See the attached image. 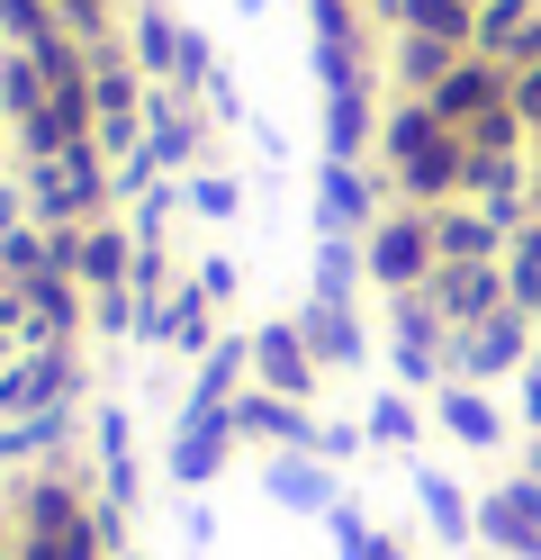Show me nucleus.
I'll return each instance as SVG.
<instances>
[{"instance_id":"6e6552de","label":"nucleus","mask_w":541,"mask_h":560,"mask_svg":"<svg viewBox=\"0 0 541 560\" xmlns=\"http://www.w3.org/2000/svg\"><path fill=\"white\" fill-rule=\"evenodd\" d=\"M469 46H443V37H415V27H397V82H407V100H433V82L451 73Z\"/></svg>"},{"instance_id":"20e7f679","label":"nucleus","mask_w":541,"mask_h":560,"mask_svg":"<svg viewBox=\"0 0 541 560\" xmlns=\"http://www.w3.org/2000/svg\"><path fill=\"white\" fill-rule=\"evenodd\" d=\"M479 542H496L505 560H541V470H515L479 498Z\"/></svg>"},{"instance_id":"7ed1b4c3","label":"nucleus","mask_w":541,"mask_h":560,"mask_svg":"<svg viewBox=\"0 0 541 560\" xmlns=\"http://www.w3.org/2000/svg\"><path fill=\"white\" fill-rule=\"evenodd\" d=\"M496 109H515V73H505L496 55H460L451 73L433 82V118L460 127V136H469V127H487Z\"/></svg>"},{"instance_id":"423d86ee","label":"nucleus","mask_w":541,"mask_h":560,"mask_svg":"<svg viewBox=\"0 0 541 560\" xmlns=\"http://www.w3.org/2000/svg\"><path fill=\"white\" fill-rule=\"evenodd\" d=\"M433 254L443 262H505V226L479 199H443L433 208Z\"/></svg>"},{"instance_id":"2eb2a0df","label":"nucleus","mask_w":541,"mask_h":560,"mask_svg":"<svg viewBox=\"0 0 541 560\" xmlns=\"http://www.w3.org/2000/svg\"><path fill=\"white\" fill-rule=\"evenodd\" d=\"M371 425H379V434H388V443H407V434H415V407H407V398H388V407H379V416H371Z\"/></svg>"},{"instance_id":"f8f14e48","label":"nucleus","mask_w":541,"mask_h":560,"mask_svg":"<svg viewBox=\"0 0 541 560\" xmlns=\"http://www.w3.org/2000/svg\"><path fill=\"white\" fill-rule=\"evenodd\" d=\"M262 371L280 380V389H307V380H316V362H307L298 335H262Z\"/></svg>"},{"instance_id":"dca6fc26","label":"nucleus","mask_w":541,"mask_h":560,"mask_svg":"<svg viewBox=\"0 0 541 560\" xmlns=\"http://www.w3.org/2000/svg\"><path fill=\"white\" fill-rule=\"evenodd\" d=\"M361 560H407V551H388V542H361Z\"/></svg>"},{"instance_id":"f03ea898","label":"nucleus","mask_w":541,"mask_h":560,"mask_svg":"<svg viewBox=\"0 0 541 560\" xmlns=\"http://www.w3.org/2000/svg\"><path fill=\"white\" fill-rule=\"evenodd\" d=\"M433 271H443V254H433V208H388V218L371 226V280L407 299Z\"/></svg>"},{"instance_id":"9d476101","label":"nucleus","mask_w":541,"mask_h":560,"mask_svg":"<svg viewBox=\"0 0 541 560\" xmlns=\"http://www.w3.org/2000/svg\"><path fill=\"white\" fill-rule=\"evenodd\" d=\"M397 27L443 37V46H469V37H479V10H469V0H407V19H397Z\"/></svg>"},{"instance_id":"4468645a","label":"nucleus","mask_w":541,"mask_h":560,"mask_svg":"<svg viewBox=\"0 0 541 560\" xmlns=\"http://www.w3.org/2000/svg\"><path fill=\"white\" fill-rule=\"evenodd\" d=\"M515 118L541 136V63H524V73H515Z\"/></svg>"},{"instance_id":"9b49d317","label":"nucleus","mask_w":541,"mask_h":560,"mask_svg":"<svg viewBox=\"0 0 541 560\" xmlns=\"http://www.w3.org/2000/svg\"><path fill=\"white\" fill-rule=\"evenodd\" d=\"M424 515H433V534H443V542H469V534H479V506H469L451 479H433V470H424Z\"/></svg>"},{"instance_id":"f257e3e1","label":"nucleus","mask_w":541,"mask_h":560,"mask_svg":"<svg viewBox=\"0 0 541 560\" xmlns=\"http://www.w3.org/2000/svg\"><path fill=\"white\" fill-rule=\"evenodd\" d=\"M541 353V326L524 317L515 299L496 307V317H479V326H451V380H479V389H496V380H515L524 362Z\"/></svg>"},{"instance_id":"ddd939ff","label":"nucleus","mask_w":541,"mask_h":560,"mask_svg":"<svg viewBox=\"0 0 541 560\" xmlns=\"http://www.w3.org/2000/svg\"><path fill=\"white\" fill-rule=\"evenodd\" d=\"M361 208H371V182L334 172V182H325V218H361Z\"/></svg>"},{"instance_id":"f3484780","label":"nucleus","mask_w":541,"mask_h":560,"mask_svg":"<svg viewBox=\"0 0 541 560\" xmlns=\"http://www.w3.org/2000/svg\"><path fill=\"white\" fill-rule=\"evenodd\" d=\"M469 10H487V0H469Z\"/></svg>"},{"instance_id":"1a4fd4ad","label":"nucleus","mask_w":541,"mask_h":560,"mask_svg":"<svg viewBox=\"0 0 541 560\" xmlns=\"http://www.w3.org/2000/svg\"><path fill=\"white\" fill-rule=\"evenodd\" d=\"M505 299H515L524 317L541 326V218H532L515 244H505Z\"/></svg>"},{"instance_id":"0eeeda50","label":"nucleus","mask_w":541,"mask_h":560,"mask_svg":"<svg viewBox=\"0 0 541 560\" xmlns=\"http://www.w3.org/2000/svg\"><path fill=\"white\" fill-rule=\"evenodd\" d=\"M443 425H451L469 452H496V443H505V407L479 389V380H443Z\"/></svg>"},{"instance_id":"39448f33","label":"nucleus","mask_w":541,"mask_h":560,"mask_svg":"<svg viewBox=\"0 0 541 560\" xmlns=\"http://www.w3.org/2000/svg\"><path fill=\"white\" fill-rule=\"evenodd\" d=\"M424 299L443 307L451 326H479V317L505 307V262H443V271L424 280Z\"/></svg>"}]
</instances>
